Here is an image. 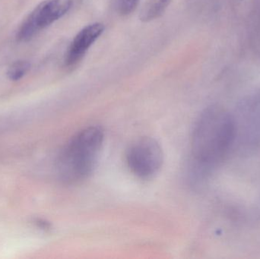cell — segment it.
<instances>
[{"mask_svg": "<svg viewBox=\"0 0 260 259\" xmlns=\"http://www.w3.org/2000/svg\"><path fill=\"white\" fill-rule=\"evenodd\" d=\"M140 0H118V9L120 15L126 16L135 12Z\"/></svg>", "mask_w": 260, "mask_h": 259, "instance_id": "ba28073f", "label": "cell"}, {"mask_svg": "<svg viewBox=\"0 0 260 259\" xmlns=\"http://www.w3.org/2000/svg\"><path fill=\"white\" fill-rule=\"evenodd\" d=\"M172 0H150L140 13L142 21H150L160 17Z\"/></svg>", "mask_w": 260, "mask_h": 259, "instance_id": "8992f818", "label": "cell"}, {"mask_svg": "<svg viewBox=\"0 0 260 259\" xmlns=\"http://www.w3.org/2000/svg\"><path fill=\"white\" fill-rule=\"evenodd\" d=\"M104 139L103 130L97 126L86 128L75 135L59 157L61 177L69 182L86 179L95 167Z\"/></svg>", "mask_w": 260, "mask_h": 259, "instance_id": "7a4b0ae2", "label": "cell"}, {"mask_svg": "<svg viewBox=\"0 0 260 259\" xmlns=\"http://www.w3.org/2000/svg\"><path fill=\"white\" fill-rule=\"evenodd\" d=\"M105 24L92 23L84 27L73 38L65 56L67 66H75L83 59L87 51L105 31Z\"/></svg>", "mask_w": 260, "mask_h": 259, "instance_id": "5b68a950", "label": "cell"}, {"mask_svg": "<svg viewBox=\"0 0 260 259\" xmlns=\"http://www.w3.org/2000/svg\"><path fill=\"white\" fill-rule=\"evenodd\" d=\"M236 133L235 119L225 109L212 106L200 115L191 138L195 176L205 177L220 165L232 149Z\"/></svg>", "mask_w": 260, "mask_h": 259, "instance_id": "6da1fadb", "label": "cell"}, {"mask_svg": "<svg viewBox=\"0 0 260 259\" xmlns=\"http://www.w3.org/2000/svg\"><path fill=\"white\" fill-rule=\"evenodd\" d=\"M30 69V62L24 60L16 61L9 67L7 76L10 80L18 81L24 77Z\"/></svg>", "mask_w": 260, "mask_h": 259, "instance_id": "52a82bcc", "label": "cell"}, {"mask_svg": "<svg viewBox=\"0 0 260 259\" xmlns=\"http://www.w3.org/2000/svg\"><path fill=\"white\" fill-rule=\"evenodd\" d=\"M126 159L133 174L142 179H149L157 174L161 168L163 151L154 138L142 137L129 146Z\"/></svg>", "mask_w": 260, "mask_h": 259, "instance_id": "3957f363", "label": "cell"}, {"mask_svg": "<svg viewBox=\"0 0 260 259\" xmlns=\"http://www.w3.org/2000/svg\"><path fill=\"white\" fill-rule=\"evenodd\" d=\"M72 6V0H45L40 3L21 24L17 40L19 42L30 41L40 30L64 16Z\"/></svg>", "mask_w": 260, "mask_h": 259, "instance_id": "277c9868", "label": "cell"}]
</instances>
